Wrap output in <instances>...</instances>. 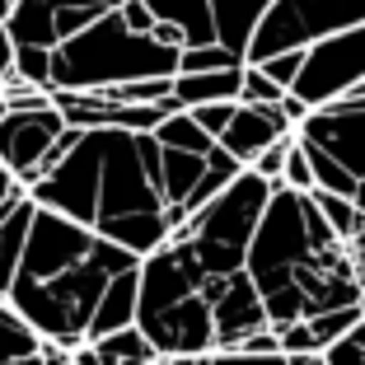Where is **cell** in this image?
<instances>
[{
	"label": "cell",
	"instance_id": "1",
	"mask_svg": "<svg viewBox=\"0 0 365 365\" xmlns=\"http://www.w3.org/2000/svg\"><path fill=\"white\" fill-rule=\"evenodd\" d=\"M29 197L43 211H56L98 239L155 258L173 239L169 202H164V145L136 131H80L66 155Z\"/></svg>",
	"mask_w": 365,
	"mask_h": 365
},
{
	"label": "cell",
	"instance_id": "2",
	"mask_svg": "<svg viewBox=\"0 0 365 365\" xmlns=\"http://www.w3.org/2000/svg\"><path fill=\"white\" fill-rule=\"evenodd\" d=\"M248 277L258 286L277 333L319 314L365 304L351 248L333 235L314 197L290 192V187L272 192V206L248 248Z\"/></svg>",
	"mask_w": 365,
	"mask_h": 365
},
{
	"label": "cell",
	"instance_id": "3",
	"mask_svg": "<svg viewBox=\"0 0 365 365\" xmlns=\"http://www.w3.org/2000/svg\"><path fill=\"white\" fill-rule=\"evenodd\" d=\"M178 61H182L178 47L131 33L118 10L56 47L52 94H94V89H118L136 85V80H173Z\"/></svg>",
	"mask_w": 365,
	"mask_h": 365
},
{
	"label": "cell",
	"instance_id": "4",
	"mask_svg": "<svg viewBox=\"0 0 365 365\" xmlns=\"http://www.w3.org/2000/svg\"><path fill=\"white\" fill-rule=\"evenodd\" d=\"M272 192H277V187H272L267 178L244 169L206 211H197L192 220L173 235L178 244L192 248L206 286L248 272V248H253V235H258L262 215H267V206H272Z\"/></svg>",
	"mask_w": 365,
	"mask_h": 365
},
{
	"label": "cell",
	"instance_id": "5",
	"mask_svg": "<svg viewBox=\"0 0 365 365\" xmlns=\"http://www.w3.org/2000/svg\"><path fill=\"white\" fill-rule=\"evenodd\" d=\"M365 24V0H277L253 33L248 66H262L281 52H309L323 38H337Z\"/></svg>",
	"mask_w": 365,
	"mask_h": 365
},
{
	"label": "cell",
	"instance_id": "6",
	"mask_svg": "<svg viewBox=\"0 0 365 365\" xmlns=\"http://www.w3.org/2000/svg\"><path fill=\"white\" fill-rule=\"evenodd\" d=\"M365 85V24L361 29H346L337 38H323L304 52V71L295 80L290 94L304 98V103L319 113L328 103H342L351 89Z\"/></svg>",
	"mask_w": 365,
	"mask_h": 365
},
{
	"label": "cell",
	"instance_id": "7",
	"mask_svg": "<svg viewBox=\"0 0 365 365\" xmlns=\"http://www.w3.org/2000/svg\"><path fill=\"white\" fill-rule=\"evenodd\" d=\"M66 131L71 127H66L61 108L52 98H43L33 108H10V118L0 122V160L10 164V173L24 187H33V182H43L47 160H52Z\"/></svg>",
	"mask_w": 365,
	"mask_h": 365
},
{
	"label": "cell",
	"instance_id": "8",
	"mask_svg": "<svg viewBox=\"0 0 365 365\" xmlns=\"http://www.w3.org/2000/svg\"><path fill=\"white\" fill-rule=\"evenodd\" d=\"M122 5L127 0H19L10 14V38H14V47H47V52H56L66 38H76L89 24L118 14Z\"/></svg>",
	"mask_w": 365,
	"mask_h": 365
},
{
	"label": "cell",
	"instance_id": "9",
	"mask_svg": "<svg viewBox=\"0 0 365 365\" xmlns=\"http://www.w3.org/2000/svg\"><path fill=\"white\" fill-rule=\"evenodd\" d=\"M295 136L304 145H314V150H323L328 160H337L356 182H365V103L342 98V103L319 108V113H309V122Z\"/></svg>",
	"mask_w": 365,
	"mask_h": 365
},
{
	"label": "cell",
	"instance_id": "10",
	"mask_svg": "<svg viewBox=\"0 0 365 365\" xmlns=\"http://www.w3.org/2000/svg\"><path fill=\"white\" fill-rule=\"evenodd\" d=\"M206 300H211V314H215V351H239L244 337L272 328L267 304H262V295H258L248 272L206 286Z\"/></svg>",
	"mask_w": 365,
	"mask_h": 365
},
{
	"label": "cell",
	"instance_id": "11",
	"mask_svg": "<svg viewBox=\"0 0 365 365\" xmlns=\"http://www.w3.org/2000/svg\"><path fill=\"white\" fill-rule=\"evenodd\" d=\"M290 136H295V122H290L281 108H248V103H239L230 131L220 136V150L235 155L244 169H253L258 155H267L277 140H290Z\"/></svg>",
	"mask_w": 365,
	"mask_h": 365
},
{
	"label": "cell",
	"instance_id": "12",
	"mask_svg": "<svg viewBox=\"0 0 365 365\" xmlns=\"http://www.w3.org/2000/svg\"><path fill=\"white\" fill-rule=\"evenodd\" d=\"M136 319H140V267L122 272L103 290V304H98L94 323H89V342H103V337L122 333V328H136Z\"/></svg>",
	"mask_w": 365,
	"mask_h": 365
},
{
	"label": "cell",
	"instance_id": "13",
	"mask_svg": "<svg viewBox=\"0 0 365 365\" xmlns=\"http://www.w3.org/2000/svg\"><path fill=\"white\" fill-rule=\"evenodd\" d=\"M277 0H211V14H215V38L239 52L248 61V47H253V33L262 29L267 10Z\"/></svg>",
	"mask_w": 365,
	"mask_h": 365
},
{
	"label": "cell",
	"instance_id": "14",
	"mask_svg": "<svg viewBox=\"0 0 365 365\" xmlns=\"http://www.w3.org/2000/svg\"><path fill=\"white\" fill-rule=\"evenodd\" d=\"M33 215H38V202L29 197L24 206H14L0 220V300H10L14 281H19L24 253H29V235H33Z\"/></svg>",
	"mask_w": 365,
	"mask_h": 365
},
{
	"label": "cell",
	"instance_id": "15",
	"mask_svg": "<svg viewBox=\"0 0 365 365\" xmlns=\"http://www.w3.org/2000/svg\"><path fill=\"white\" fill-rule=\"evenodd\" d=\"M244 98V66L239 71H215V76H173V103L182 113L206 103H239Z\"/></svg>",
	"mask_w": 365,
	"mask_h": 365
},
{
	"label": "cell",
	"instance_id": "16",
	"mask_svg": "<svg viewBox=\"0 0 365 365\" xmlns=\"http://www.w3.org/2000/svg\"><path fill=\"white\" fill-rule=\"evenodd\" d=\"M145 10H150L160 24H173V29L187 33V47H211V43H220V38H215L211 0H145Z\"/></svg>",
	"mask_w": 365,
	"mask_h": 365
},
{
	"label": "cell",
	"instance_id": "17",
	"mask_svg": "<svg viewBox=\"0 0 365 365\" xmlns=\"http://www.w3.org/2000/svg\"><path fill=\"white\" fill-rule=\"evenodd\" d=\"M43 346H47L43 333H38L29 319H19V314L10 309V300H5V309H0V365L43 356Z\"/></svg>",
	"mask_w": 365,
	"mask_h": 365
},
{
	"label": "cell",
	"instance_id": "18",
	"mask_svg": "<svg viewBox=\"0 0 365 365\" xmlns=\"http://www.w3.org/2000/svg\"><path fill=\"white\" fill-rule=\"evenodd\" d=\"M94 351L103 365H155L160 361V351L150 346V337L140 328H122V333L103 337V342H94Z\"/></svg>",
	"mask_w": 365,
	"mask_h": 365
},
{
	"label": "cell",
	"instance_id": "19",
	"mask_svg": "<svg viewBox=\"0 0 365 365\" xmlns=\"http://www.w3.org/2000/svg\"><path fill=\"white\" fill-rule=\"evenodd\" d=\"M155 140H160L164 150H182V155H211L215 150V140L197 127L192 113H173V118L155 131Z\"/></svg>",
	"mask_w": 365,
	"mask_h": 365
},
{
	"label": "cell",
	"instance_id": "20",
	"mask_svg": "<svg viewBox=\"0 0 365 365\" xmlns=\"http://www.w3.org/2000/svg\"><path fill=\"white\" fill-rule=\"evenodd\" d=\"M248 66L239 52H230L225 43H211V47H182V61H178V76H215V71H239Z\"/></svg>",
	"mask_w": 365,
	"mask_h": 365
},
{
	"label": "cell",
	"instance_id": "21",
	"mask_svg": "<svg viewBox=\"0 0 365 365\" xmlns=\"http://www.w3.org/2000/svg\"><path fill=\"white\" fill-rule=\"evenodd\" d=\"M52 66L56 52H47V47H14V76L38 94H52Z\"/></svg>",
	"mask_w": 365,
	"mask_h": 365
},
{
	"label": "cell",
	"instance_id": "22",
	"mask_svg": "<svg viewBox=\"0 0 365 365\" xmlns=\"http://www.w3.org/2000/svg\"><path fill=\"white\" fill-rule=\"evenodd\" d=\"M309 323L314 342H319V351H328L333 342H342L351 328H361L365 323V304H356V309H333V314H319V319H304Z\"/></svg>",
	"mask_w": 365,
	"mask_h": 365
},
{
	"label": "cell",
	"instance_id": "23",
	"mask_svg": "<svg viewBox=\"0 0 365 365\" xmlns=\"http://www.w3.org/2000/svg\"><path fill=\"white\" fill-rule=\"evenodd\" d=\"M281 98H286V89H281L267 71L244 66V98H239V103H248V108H281Z\"/></svg>",
	"mask_w": 365,
	"mask_h": 365
},
{
	"label": "cell",
	"instance_id": "24",
	"mask_svg": "<svg viewBox=\"0 0 365 365\" xmlns=\"http://www.w3.org/2000/svg\"><path fill=\"white\" fill-rule=\"evenodd\" d=\"M281 187H290V192H304V197L319 192V182H314V164H309V155H304L300 136H295V145H290V160H286V178H281Z\"/></svg>",
	"mask_w": 365,
	"mask_h": 365
},
{
	"label": "cell",
	"instance_id": "25",
	"mask_svg": "<svg viewBox=\"0 0 365 365\" xmlns=\"http://www.w3.org/2000/svg\"><path fill=\"white\" fill-rule=\"evenodd\" d=\"M235 113H239V103H206V108H192V118H197V127L206 131V136L220 145V136L230 131V122H235Z\"/></svg>",
	"mask_w": 365,
	"mask_h": 365
},
{
	"label": "cell",
	"instance_id": "26",
	"mask_svg": "<svg viewBox=\"0 0 365 365\" xmlns=\"http://www.w3.org/2000/svg\"><path fill=\"white\" fill-rule=\"evenodd\" d=\"M323 361H328V365H365V323H361V328H351L342 342L328 346Z\"/></svg>",
	"mask_w": 365,
	"mask_h": 365
},
{
	"label": "cell",
	"instance_id": "27",
	"mask_svg": "<svg viewBox=\"0 0 365 365\" xmlns=\"http://www.w3.org/2000/svg\"><path fill=\"white\" fill-rule=\"evenodd\" d=\"M290 145H295V136H290V140H277L267 155H258V160H253V173H258V178H267L272 187H281V178H286V160H290Z\"/></svg>",
	"mask_w": 365,
	"mask_h": 365
},
{
	"label": "cell",
	"instance_id": "28",
	"mask_svg": "<svg viewBox=\"0 0 365 365\" xmlns=\"http://www.w3.org/2000/svg\"><path fill=\"white\" fill-rule=\"evenodd\" d=\"M258 71H267V76L290 94V89H295V80H300V71H304V52H281V56H272V61H262Z\"/></svg>",
	"mask_w": 365,
	"mask_h": 365
},
{
	"label": "cell",
	"instance_id": "29",
	"mask_svg": "<svg viewBox=\"0 0 365 365\" xmlns=\"http://www.w3.org/2000/svg\"><path fill=\"white\" fill-rule=\"evenodd\" d=\"M122 24H127L131 33H145V38H150L160 19H155V14L145 10V0H127V5H122Z\"/></svg>",
	"mask_w": 365,
	"mask_h": 365
},
{
	"label": "cell",
	"instance_id": "30",
	"mask_svg": "<svg viewBox=\"0 0 365 365\" xmlns=\"http://www.w3.org/2000/svg\"><path fill=\"white\" fill-rule=\"evenodd\" d=\"M211 365H290V356H244V351H215Z\"/></svg>",
	"mask_w": 365,
	"mask_h": 365
},
{
	"label": "cell",
	"instance_id": "31",
	"mask_svg": "<svg viewBox=\"0 0 365 365\" xmlns=\"http://www.w3.org/2000/svg\"><path fill=\"white\" fill-rule=\"evenodd\" d=\"M10 76H14V38H10V24H0V89H5Z\"/></svg>",
	"mask_w": 365,
	"mask_h": 365
},
{
	"label": "cell",
	"instance_id": "32",
	"mask_svg": "<svg viewBox=\"0 0 365 365\" xmlns=\"http://www.w3.org/2000/svg\"><path fill=\"white\" fill-rule=\"evenodd\" d=\"M169 365H202V356H169Z\"/></svg>",
	"mask_w": 365,
	"mask_h": 365
},
{
	"label": "cell",
	"instance_id": "33",
	"mask_svg": "<svg viewBox=\"0 0 365 365\" xmlns=\"http://www.w3.org/2000/svg\"><path fill=\"white\" fill-rule=\"evenodd\" d=\"M290 365H328V361H323V356H295Z\"/></svg>",
	"mask_w": 365,
	"mask_h": 365
},
{
	"label": "cell",
	"instance_id": "34",
	"mask_svg": "<svg viewBox=\"0 0 365 365\" xmlns=\"http://www.w3.org/2000/svg\"><path fill=\"white\" fill-rule=\"evenodd\" d=\"M5 118H10V98L0 94V122H5Z\"/></svg>",
	"mask_w": 365,
	"mask_h": 365
},
{
	"label": "cell",
	"instance_id": "35",
	"mask_svg": "<svg viewBox=\"0 0 365 365\" xmlns=\"http://www.w3.org/2000/svg\"><path fill=\"white\" fill-rule=\"evenodd\" d=\"M346 98H351V103H365V85H361V89H351Z\"/></svg>",
	"mask_w": 365,
	"mask_h": 365
},
{
	"label": "cell",
	"instance_id": "36",
	"mask_svg": "<svg viewBox=\"0 0 365 365\" xmlns=\"http://www.w3.org/2000/svg\"><path fill=\"white\" fill-rule=\"evenodd\" d=\"M10 365H43V356H29V361H10Z\"/></svg>",
	"mask_w": 365,
	"mask_h": 365
},
{
	"label": "cell",
	"instance_id": "37",
	"mask_svg": "<svg viewBox=\"0 0 365 365\" xmlns=\"http://www.w3.org/2000/svg\"><path fill=\"white\" fill-rule=\"evenodd\" d=\"M356 206H361V211H365V182H361V192H356Z\"/></svg>",
	"mask_w": 365,
	"mask_h": 365
},
{
	"label": "cell",
	"instance_id": "38",
	"mask_svg": "<svg viewBox=\"0 0 365 365\" xmlns=\"http://www.w3.org/2000/svg\"><path fill=\"white\" fill-rule=\"evenodd\" d=\"M155 365H169V356H160V361H155Z\"/></svg>",
	"mask_w": 365,
	"mask_h": 365
},
{
	"label": "cell",
	"instance_id": "39",
	"mask_svg": "<svg viewBox=\"0 0 365 365\" xmlns=\"http://www.w3.org/2000/svg\"><path fill=\"white\" fill-rule=\"evenodd\" d=\"M0 309H5V300H0Z\"/></svg>",
	"mask_w": 365,
	"mask_h": 365
}]
</instances>
